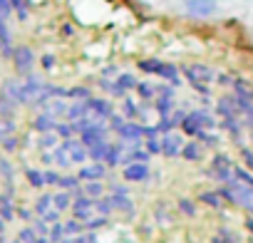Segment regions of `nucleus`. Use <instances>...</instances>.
<instances>
[{"instance_id":"nucleus-26","label":"nucleus","mask_w":253,"mask_h":243,"mask_svg":"<svg viewBox=\"0 0 253 243\" xmlns=\"http://www.w3.org/2000/svg\"><path fill=\"white\" fill-rule=\"evenodd\" d=\"M60 137L55 134V132H47V134H38V139H35V147L40 149V152H52V149H57L60 147Z\"/></svg>"},{"instance_id":"nucleus-2","label":"nucleus","mask_w":253,"mask_h":243,"mask_svg":"<svg viewBox=\"0 0 253 243\" xmlns=\"http://www.w3.org/2000/svg\"><path fill=\"white\" fill-rule=\"evenodd\" d=\"M216 191L221 194V199L226 203H231L236 208H243L248 216H253V189L251 186H246V184H241V181L233 179L228 184H221Z\"/></svg>"},{"instance_id":"nucleus-60","label":"nucleus","mask_w":253,"mask_h":243,"mask_svg":"<svg viewBox=\"0 0 253 243\" xmlns=\"http://www.w3.org/2000/svg\"><path fill=\"white\" fill-rule=\"evenodd\" d=\"M40 65H42V70L50 72V70L55 67V55H42V57H40Z\"/></svg>"},{"instance_id":"nucleus-53","label":"nucleus","mask_w":253,"mask_h":243,"mask_svg":"<svg viewBox=\"0 0 253 243\" xmlns=\"http://www.w3.org/2000/svg\"><path fill=\"white\" fill-rule=\"evenodd\" d=\"M47 238H50L52 243H60V241L65 238V228H62V221H60V223H52V226H50V236H47Z\"/></svg>"},{"instance_id":"nucleus-61","label":"nucleus","mask_w":253,"mask_h":243,"mask_svg":"<svg viewBox=\"0 0 253 243\" xmlns=\"http://www.w3.org/2000/svg\"><path fill=\"white\" fill-rule=\"evenodd\" d=\"M216 84H221V87H231V84H233V77H231V75H216Z\"/></svg>"},{"instance_id":"nucleus-32","label":"nucleus","mask_w":253,"mask_h":243,"mask_svg":"<svg viewBox=\"0 0 253 243\" xmlns=\"http://www.w3.org/2000/svg\"><path fill=\"white\" fill-rule=\"evenodd\" d=\"M107 149H109V139L104 142H97L92 147H87V154H89V162H102L104 164V157H107Z\"/></svg>"},{"instance_id":"nucleus-52","label":"nucleus","mask_w":253,"mask_h":243,"mask_svg":"<svg viewBox=\"0 0 253 243\" xmlns=\"http://www.w3.org/2000/svg\"><path fill=\"white\" fill-rule=\"evenodd\" d=\"M42 174H45V186H57L60 184V171L57 169H42Z\"/></svg>"},{"instance_id":"nucleus-43","label":"nucleus","mask_w":253,"mask_h":243,"mask_svg":"<svg viewBox=\"0 0 253 243\" xmlns=\"http://www.w3.org/2000/svg\"><path fill=\"white\" fill-rule=\"evenodd\" d=\"M28 5H30V0H10V8H13V13L18 15V20L20 23H25L28 20Z\"/></svg>"},{"instance_id":"nucleus-23","label":"nucleus","mask_w":253,"mask_h":243,"mask_svg":"<svg viewBox=\"0 0 253 243\" xmlns=\"http://www.w3.org/2000/svg\"><path fill=\"white\" fill-rule=\"evenodd\" d=\"M112 211H122V213H132L134 211V201L129 196H117V194H107Z\"/></svg>"},{"instance_id":"nucleus-31","label":"nucleus","mask_w":253,"mask_h":243,"mask_svg":"<svg viewBox=\"0 0 253 243\" xmlns=\"http://www.w3.org/2000/svg\"><path fill=\"white\" fill-rule=\"evenodd\" d=\"M137 94H139V99H144V102H154L157 99V84L154 82H147V80H139V84H137V89H134Z\"/></svg>"},{"instance_id":"nucleus-19","label":"nucleus","mask_w":253,"mask_h":243,"mask_svg":"<svg viewBox=\"0 0 253 243\" xmlns=\"http://www.w3.org/2000/svg\"><path fill=\"white\" fill-rule=\"evenodd\" d=\"M204 149H206V147H204L201 142L189 139V142L184 144V149H181V159H184V162H194V164H196V162H201V159H204Z\"/></svg>"},{"instance_id":"nucleus-56","label":"nucleus","mask_w":253,"mask_h":243,"mask_svg":"<svg viewBox=\"0 0 253 243\" xmlns=\"http://www.w3.org/2000/svg\"><path fill=\"white\" fill-rule=\"evenodd\" d=\"M18 218L20 221H25V223H33V218H35V211L33 208H25V206H18Z\"/></svg>"},{"instance_id":"nucleus-64","label":"nucleus","mask_w":253,"mask_h":243,"mask_svg":"<svg viewBox=\"0 0 253 243\" xmlns=\"http://www.w3.org/2000/svg\"><path fill=\"white\" fill-rule=\"evenodd\" d=\"M248 243H253V238H251V241H248Z\"/></svg>"},{"instance_id":"nucleus-62","label":"nucleus","mask_w":253,"mask_h":243,"mask_svg":"<svg viewBox=\"0 0 253 243\" xmlns=\"http://www.w3.org/2000/svg\"><path fill=\"white\" fill-rule=\"evenodd\" d=\"M243 226H246V231L251 233V238H253V216H248L246 221H243Z\"/></svg>"},{"instance_id":"nucleus-36","label":"nucleus","mask_w":253,"mask_h":243,"mask_svg":"<svg viewBox=\"0 0 253 243\" xmlns=\"http://www.w3.org/2000/svg\"><path fill=\"white\" fill-rule=\"evenodd\" d=\"M18 104L15 102H10L5 94H0V119H15V114H18Z\"/></svg>"},{"instance_id":"nucleus-9","label":"nucleus","mask_w":253,"mask_h":243,"mask_svg":"<svg viewBox=\"0 0 253 243\" xmlns=\"http://www.w3.org/2000/svg\"><path fill=\"white\" fill-rule=\"evenodd\" d=\"M0 94H5L10 102H15L18 107H28V99H25V92H23V80H15V77H8L3 84H0Z\"/></svg>"},{"instance_id":"nucleus-30","label":"nucleus","mask_w":253,"mask_h":243,"mask_svg":"<svg viewBox=\"0 0 253 243\" xmlns=\"http://www.w3.org/2000/svg\"><path fill=\"white\" fill-rule=\"evenodd\" d=\"M82 194L87 196V199H102L104 194H107V186H104V181H87V184H82Z\"/></svg>"},{"instance_id":"nucleus-22","label":"nucleus","mask_w":253,"mask_h":243,"mask_svg":"<svg viewBox=\"0 0 253 243\" xmlns=\"http://www.w3.org/2000/svg\"><path fill=\"white\" fill-rule=\"evenodd\" d=\"M221 127L236 139V142H241V137H243V129H246V124H243V117L238 119V117H231V119H221Z\"/></svg>"},{"instance_id":"nucleus-7","label":"nucleus","mask_w":253,"mask_h":243,"mask_svg":"<svg viewBox=\"0 0 253 243\" xmlns=\"http://www.w3.org/2000/svg\"><path fill=\"white\" fill-rule=\"evenodd\" d=\"M184 134L179 132H169V134H162V157L167 159H176L181 157V149H184Z\"/></svg>"},{"instance_id":"nucleus-63","label":"nucleus","mask_w":253,"mask_h":243,"mask_svg":"<svg viewBox=\"0 0 253 243\" xmlns=\"http://www.w3.org/2000/svg\"><path fill=\"white\" fill-rule=\"evenodd\" d=\"M5 226H8V223H5L3 218H0V238H3V236H5Z\"/></svg>"},{"instance_id":"nucleus-55","label":"nucleus","mask_w":253,"mask_h":243,"mask_svg":"<svg viewBox=\"0 0 253 243\" xmlns=\"http://www.w3.org/2000/svg\"><path fill=\"white\" fill-rule=\"evenodd\" d=\"M241 159H243V166L253 174V149L248 147H241Z\"/></svg>"},{"instance_id":"nucleus-25","label":"nucleus","mask_w":253,"mask_h":243,"mask_svg":"<svg viewBox=\"0 0 253 243\" xmlns=\"http://www.w3.org/2000/svg\"><path fill=\"white\" fill-rule=\"evenodd\" d=\"M154 109H157V114H159V119H162V117H169V114L176 109V102H174V97H169V94H159V97L154 99Z\"/></svg>"},{"instance_id":"nucleus-1","label":"nucleus","mask_w":253,"mask_h":243,"mask_svg":"<svg viewBox=\"0 0 253 243\" xmlns=\"http://www.w3.org/2000/svg\"><path fill=\"white\" fill-rule=\"evenodd\" d=\"M137 67H139L144 75L159 77V80H164V82L171 84V87H179V84H181V70H179L174 62H167V60H159V57H144V60L137 62Z\"/></svg>"},{"instance_id":"nucleus-45","label":"nucleus","mask_w":253,"mask_h":243,"mask_svg":"<svg viewBox=\"0 0 253 243\" xmlns=\"http://www.w3.org/2000/svg\"><path fill=\"white\" fill-rule=\"evenodd\" d=\"M0 176H3L5 181H8V189H10V184H13V176H15V171H13V164L3 157L0 159Z\"/></svg>"},{"instance_id":"nucleus-28","label":"nucleus","mask_w":253,"mask_h":243,"mask_svg":"<svg viewBox=\"0 0 253 243\" xmlns=\"http://www.w3.org/2000/svg\"><path fill=\"white\" fill-rule=\"evenodd\" d=\"M72 194L70 191H62V189H57L55 194H52V208H57L60 213H65V211H70L72 208Z\"/></svg>"},{"instance_id":"nucleus-58","label":"nucleus","mask_w":253,"mask_h":243,"mask_svg":"<svg viewBox=\"0 0 253 243\" xmlns=\"http://www.w3.org/2000/svg\"><path fill=\"white\" fill-rule=\"evenodd\" d=\"M119 75H122V72H119V67H117V65H109V67H104V70H102V77H104V80H109V77H114V80H117Z\"/></svg>"},{"instance_id":"nucleus-8","label":"nucleus","mask_w":253,"mask_h":243,"mask_svg":"<svg viewBox=\"0 0 253 243\" xmlns=\"http://www.w3.org/2000/svg\"><path fill=\"white\" fill-rule=\"evenodd\" d=\"M60 147L67 152V157H70V162H72V166L75 164H80V166H84V162L89 159V154H87V147L80 142V137H72V139H65V142H60Z\"/></svg>"},{"instance_id":"nucleus-15","label":"nucleus","mask_w":253,"mask_h":243,"mask_svg":"<svg viewBox=\"0 0 253 243\" xmlns=\"http://www.w3.org/2000/svg\"><path fill=\"white\" fill-rule=\"evenodd\" d=\"M186 114H189V119L194 122V124L201 127V129L213 132V129L218 127V119H216L211 112H206V109H191V112H186Z\"/></svg>"},{"instance_id":"nucleus-39","label":"nucleus","mask_w":253,"mask_h":243,"mask_svg":"<svg viewBox=\"0 0 253 243\" xmlns=\"http://www.w3.org/2000/svg\"><path fill=\"white\" fill-rule=\"evenodd\" d=\"M50 154H52V166H57V169H70L72 166V162H70V157H67V152L62 147L52 149Z\"/></svg>"},{"instance_id":"nucleus-57","label":"nucleus","mask_w":253,"mask_h":243,"mask_svg":"<svg viewBox=\"0 0 253 243\" xmlns=\"http://www.w3.org/2000/svg\"><path fill=\"white\" fill-rule=\"evenodd\" d=\"M184 117H186V112H184V109H174V112L169 114V119H171V124H174V129H179V127H181V122H184Z\"/></svg>"},{"instance_id":"nucleus-6","label":"nucleus","mask_w":253,"mask_h":243,"mask_svg":"<svg viewBox=\"0 0 253 243\" xmlns=\"http://www.w3.org/2000/svg\"><path fill=\"white\" fill-rule=\"evenodd\" d=\"M70 211H72V218L87 223V221L94 218V213H97V208H94V199H87L84 194H80V196L72 199V208H70Z\"/></svg>"},{"instance_id":"nucleus-51","label":"nucleus","mask_w":253,"mask_h":243,"mask_svg":"<svg viewBox=\"0 0 253 243\" xmlns=\"http://www.w3.org/2000/svg\"><path fill=\"white\" fill-rule=\"evenodd\" d=\"M144 149L152 154V157H157V154H162V137H154V139H144Z\"/></svg>"},{"instance_id":"nucleus-18","label":"nucleus","mask_w":253,"mask_h":243,"mask_svg":"<svg viewBox=\"0 0 253 243\" xmlns=\"http://www.w3.org/2000/svg\"><path fill=\"white\" fill-rule=\"evenodd\" d=\"M67 107H70V102H67V99H50V102H45V104H42V109H40V112H45V114L55 117L57 122H65Z\"/></svg>"},{"instance_id":"nucleus-46","label":"nucleus","mask_w":253,"mask_h":243,"mask_svg":"<svg viewBox=\"0 0 253 243\" xmlns=\"http://www.w3.org/2000/svg\"><path fill=\"white\" fill-rule=\"evenodd\" d=\"M55 134L65 142V139H72L75 137V132H72V124L70 122H57V127H55Z\"/></svg>"},{"instance_id":"nucleus-14","label":"nucleus","mask_w":253,"mask_h":243,"mask_svg":"<svg viewBox=\"0 0 253 243\" xmlns=\"http://www.w3.org/2000/svg\"><path fill=\"white\" fill-rule=\"evenodd\" d=\"M122 176L129 184H142L152 176V169H149V164H129V166L122 169Z\"/></svg>"},{"instance_id":"nucleus-12","label":"nucleus","mask_w":253,"mask_h":243,"mask_svg":"<svg viewBox=\"0 0 253 243\" xmlns=\"http://www.w3.org/2000/svg\"><path fill=\"white\" fill-rule=\"evenodd\" d=\"M87 109H89V114H94L97 119H102V122H107L112 114H114V107H112V102L109 99H104V97H89L87 99Z\"/></svg>"},{"instance_id":"nucleus-10","label":"nucleus","mask_w":253,"mask_h":243,"mask_svg":"<svg viewBox=\"0 0 253 243\" xmlns=\"http://www.w3.org/2000/svg\"><path fill=\"white\" fill-rule=\"evenodd\" d=\"M184 10L194 18H211L218 5H216V0H184Z\"/></svg>"},{"instance_id":"nucleus-13","label":"nucleus","mask_w":253,"mask_h":243,"mask_svg":"<svg viewBox=\"0 0 253 243\" xmlns=\"http://www.w3.org/2000/svg\"><path fill=\"white\" fill-rule=\"evenodd\" d=\"M216 114L221 117V119H231V117H243L241 114V109H238V104H236V94H223V97H218V102H216Z\"/></svg>"},{"instance_id":"nucleus-34","label":"nucleus","mask_w":253,"mask_h":243,"mask_svg":"<svg viewBox=\"0 0 253 243\" xmlns=\"http://www.w3.org/2000/svg\"><path fill=\"white\" fill-rule=\"evenodd\" d=\"M211 243H241V238H238V233H233L231 228L221 226V228L211 236Z\"/></svg>"},{"instance_id":"nucleus-37","label":"nucleus","mask_w":253,"mask_h":243,"mask_svg":"<svg viewBox=\"0 0 253 243\" xmlns=\"http://www.w3.org/2000/svg\"><path fill=\"white\" fill-rule=\"evenodd\" d=\"M50 208H52V194H40V196L35 199V203H33L35 216H45Z\"/></svg>"},{"instance_id":"nucleus-54","label":"nucleus","mask_w":253,"mask_h":243,"mask_svg":"<svg viewBox=\"0 0 253 243\" xmlns=\"http://www.w3.org/2000/svg\"><path fill=\"white\" fill-rule=\"evenodd\" d=\"M30 226L35 228V233H38V236H50V226H47V223H45V221H42L40 216H35Z\"/></svg>"},{"instance_id":"nucleus-38","label":"nucleus","mask_w":253,"mask_h":243,"mask_svg":"<svg viewBox=\"0 0 253 243\" xmlns=\"http://www.w3.org/2000/svg\"><path fill=\"white\" fill-rule=\"evenodd\" d=\"M89 97H92V89H89V87L77 84V87H70V89H67V99H70V102H87Z\"/></svg>"},{"instance_id":"nucleus-59","label":"nucleus","mask_w":253,"mask_h":243,"mask_svg":"<svg viewBox=\"0 0 253 243\" xmlns=\"http://www.w3.org/2000/svg\"><path fill=\"white\" fill-rule=\"evenodd\" d=\"M109 194H117V196H129V189H126L124 184H112V186H109Z\"/></svg>"},{"instance_id":"nucleus-47","label":"nucleus","mask_w":253,"mask_h":243,"mask_svg":"<svg viewBox=\"0 0 253 243\" xmlns=\"http://www.w3.org/2000/svg\"><path fill=\"white\" fill-rule=\"evenodd\" d=\"M196 142H201L204 147H218V134H216V132H209V129H204V132L196 137Z\"/></svg>"},{"instance_id":"nucleus-20","label":"nucleus","mask_w":253,"mask_h":243,"mask_svg":"<svg viewBox=\"0 0 253 243\" xmlns=\"http://www.w3.org/2000/svg\"><path fill=\"white\" fill-rule=\"evenodd\" d=\"M18 206L13 203V196L10 194H0V218H3L5 223H10V221H15L18 218Z\"/></svg>"},{"instance_id":"nucleus-11","label":"nucleus","mask_w":253,"mask_h":243,"mask_svg":"<svg viewBox=\"0 0 253 243\" xmlns=\"http://www.w3.org/2000/svg\"><path fill=\"white\" fill-rule=\"evenodd\" d=\"M107 164H102V162H89V164H84V166H80V171H77V179L82 181V184H87V181H102L104 176H107Z\"/></svg>"},{"instance_id":"nucleus-4","label":"nucleus","mask_w":253,"mask_h":243,"mask_svg":"<svg viewBox=\"0 0 253 243\" xmlns=\"http://www.w3.org/2000/svg\"><path fill=\"white\" fill-rule=\"evenodd\" d=\"M233 169H236L233 159L228 154H223V152H216L211 157V164H209V171L206 174L213 181H218V184H228V181H233Z\"/></svg>"},{"instance_id":"nucleus-44","label":"nucleus","mask_w":253,"mask_h":243,"mask_svg":"<svg viewBox=\"0 0 253 243\" xmlns=\"http://www.w3.org/2000/svg\"><path fill=\"white\" fill-rule=\"evenodd\" d=\"M38 238H40V236L35 233V228H33L30 223H28V226H23V228L18 231V241H20V243H35Z\"/></svg>"},{"instance_id":"nucleus-27","label":"nucleus","mask_w":253,"mask_h":243,"mask_svg":"<svg viewBox=\"0 0 253 243\" xmlns=\"http://www.w3.org/2000/svg\"><path fill=\"white\" fill-rule=\"evenodd\" d=\"M124 152H126V147H124L122 142H117V144H112V142H109V149H107L104 164H107V166H119V164H122Z\"/></svg>"},{"instance_id":"nucleus-48","label":"nucleus","mask_w":253,"mask_h":243,"mask_svg":"<svg viewBox=\"0 0 253 243\" xmlns=\"http://www.w3.org/2000/svg\"><path fill=\"white\" fill-rule=\"evenodd\" d=\"M107 223H109V216H99V213H97L94 218H89V221L84 223V231H92V233H94L97 228H104Z\"/></svg>"},{"instance_id":"nucleus-17","label":"nucleus","mask_w":253,"mask_h":243,"mask_svg":"<svg viewBox=\"0 0 253 243\" xmlns=\"http://www.w3.org/2000/svg\"><path fill=\"white\" fill-rule=\"evenodd\" d=\"M122 114H124L126 122H142V119H144V109H142L132 97H124V99H122Z\"/></svg>"},{"instance_id":"nucleus-29","label":"nucleus","mask_w":253,"mask_h":243,"mask_svg":"<svg viewBox=\"0 0 253 243\" xmlns=\"http://www.w3.org/2000/svg\"><path fill=\"white\" fill-rule=\"evenodd\" d=\"M87 114H89L87 102H70L67 114H65V122H77V119H84Z\"/></svg>"},{"instance_id":"nucleus-5","label":"nucleus","mask_w":253,"mask_h":243,"mask_svg":"<svg viewBox=\"0 0 253 243\" xmlns=\"http://www.w3.org/2000/svg\"><path fill=\"white\" fill-rule=\"evenodd\" d=\"M10 62H13L15 72L25 77V75H30L33 67H35V52H33L28 45H15V47H13V57H10Z\"/></svg>"},{"instance_id":"nucleus-3","label":"nucleus","mask_w":253,"mask_h":243,"mask_svg":"<svg viewBox=\"0 0 253 243\" xmlns=\"http://www.w3.org/2000/svg\"><path fill=\"white\" fill-rule=\"evenodd\" d=\"M179 70L184 72V77L189 80L191 87H196V84H206V87L216 84V75H218V72H216L211 65H206V62H186V65H181Z\"/></svg>"},{"instance_id":"nucleus-50","label":"nucleus","mask_w":253,"mask_h":243,"mask_svg":"<svg viewBox=\"0 0 253 243\" xmlns=\"http://www.w3.org/2000/svg\"><path fill=\"white\" fill-rule=\"evenodd\" d=\"M0 147H3L8 154H13V152H18V149H20V137H18V134H10V137H5V139H3V144H0Z\"/></svg>"},{"instance_id":"nucleus-21","label":"nucleus","mask_w":253,"mask_h":243,"mask_svg":"<svg viewBox=\"0 0 253 243\" xmlns=\"http://www.w3.org/2000/svg\"><path fill=\"white\" fill-rule=\"evenodd\" d=\"M199 201H201L204 206L213 208V211H221V208H223V203H226L216 189H206V191H201V194H199Z\"/></svg>"},{"instance_id":"nucleus-35","label":"nucleus","mask_w":253,"mask_h":243,"mask_svg":"<svg viewBox=\"0 0 253 243\" xmlns=\"http://www.w3.org/2000/svg\"><path fill=\"white\" fill-rule=\"evenodd\" d=\"M99 87H102L109 97H114V99H124V97H126V92L117 84V80H104V77H102V80H99Z\"/></svg>"},{"instance_id":"nucleus-42","label":"nucleus","mask_w":253,"mask_h":243,"mask_svg":"<svg viewBox=\"0 0 253 243\" xmlns=\"http://www.w3.org/2000/svg\"><path fill=\"white\" fill-rule=\"evenodd\" d=\"M117 84L124 89V92H132V89H137V84H139V80L132 75V72H122L119 77H117Z\"/></svg>"},{"instance_id":"nucleus-41","label":"nucleus","mask_w":253,"mask_h":243,"mask_svg":"<svg viewBox=\"0 0 253 243\" xmlns=\"http://www.w3.org/2000/svg\"><path fill=\"white\" fill-rule=\"evenodd\" d=\"M62 228H65V238L84 233V223H82V221H77V218H67V221H62Z\"/></svg>"},{"instance_id":"nucleus-49","label":"nucleus","mask_w":253,"mask_h":243,"mask_svg":"<svg viewBox=\"0 0 253 243\" xmlns=\"http://www.w3.org/2000/svg\"><path fill=\"white\" fill-rule=\"evenodd\" d=\"M124 124H126L124 114H117V112H114V114H112V117L107 119V127H109V132H114V134H117V132H119V129H122Z\"/></svg>"},{"instance_id":"nucleus-33","label":"nucleus","mask_w":253,"mask_h":243,"mask_svg":"<svg viewBox=\"0 0 253 243\" xmlns=\"http://www.w3.org/2000/svg\"><path fill=\"white\" fill-rule=\"evenodd\" d=\"M25 179H28V184L33 186V189H45V174H42V169H35V166H28L25 169Z\"/></svg>"},{"instance_id":"nucleus-40","label":"nucleus","mask_w":253,"mask_h":243,"mask_svg":"<svg viewBox=\"0 0 253 243\" xmlns=\"http://www.w3.org/2000/svg\"><path fill=\"white\" fill-rule=\"evenodd\" d=\"M176 206H179V211H181L186 218H194V216L199 213V208H196V201H194V199H189V196H181V199L176 201Z\"/></svg>"},{"instance_id":"nucleus-24","label":"nucleus","mask_w":253,"mask_h":243,"mask_svg":"<svg viewBox=\"0 0 253 243\" xmlns=\"http://www.w3.org/2000/svg\"><path fill=\"white\" fill-rule=\"evenodd\" d=\"M231 89H233V94H238V97L253 102V82H251V80H246V77H233Z\"/></svg>"},{"instance_id":"nucleus-16","label":"nucleus","mask_w":253,"mask_h":243,"mask_svg":"<svg viewBox=\"0 0 253 243\" xmlns=\"http://www.w3.org/2000/svg\"><path fill=\"white\" fill-rule=\"evenodd\" d=\"M30 127H33L38 134H47V132H55L57 119H55V117H50V114H45V112H38V114H35V119L30 122Z\"/></svg>"}]
</instances>
